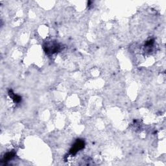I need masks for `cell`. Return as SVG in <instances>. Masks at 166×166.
I'll use <instances>...</instances> for the list:
<instances>
[{
  "label": "cell",
  "mask_w": 166,
  "mask_h": 166,
  "mask_svg": "<svg viewBox=\"0 0 166 166\" xmlns=\"http://www.w3.org/2000/svg\"><path fill=\"white\" fill-rule=\"evenodd\" d=\"M84 142L77 141L75 143V144L73 147H72V149L70 150V152L71 154H75L77 151H79V150L84 147Z\"/></svg>",
  "instance_id": "6da1fadb"
}]
</instances>
